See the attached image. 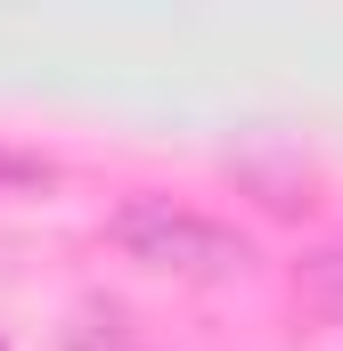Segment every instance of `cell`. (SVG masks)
I'll list each match as a JSON object with an SVG mask.
<instances>
[{"label": "cell", "mask_w": 343, "mask_h": 351, "mask_svg": "<svg viewBox=\"0 0 343 351\" xmlns=\"http://www.w3.org/2000/svg\"><path fill=\"white\" fill-rule=\"evenodd\" d=\"M115 245L147 269H172V278H237L254 262V245L237 229H221V221H204L172 196H131L115 213Z\"/></svg>", "instance_id": "cell-1"}, {"label": "cell", "mask_w": 343, "mask_h": 351, "mask_svg": "<svg viewBox=\"0 0 343 351\" xmlns=\"http://www.w3.org/2000/svg\"><path fill=\"white\" fill-rule=\"evenodd\" d=\"M66 351H139V343H131V327H123V319H98V311H90L82 327L66 335Z\"/></svg>", "instance_id": "cell-2"}, {"label": "cell", "mask_w": 343, "mask_h": 351, "mask_svg": "<svg viewBox=\"0 0 343 351\" xmlns=\"http://www.w3.org/2000/svg\"><path fill=\"white\" fill-rule=\"evenodd\" d=\"M33 188H49V164H41V156L0 147V196H33Z\"/></svg>", "instance_id": "cell-3"}, {"label": "cell", "mask_w": 343, "mask_h": 351, "mask_svg": "<svg viewBox=\"0 0 343 351\" xmlns=\"http://www.w3.org/2000/svg\"><path fill=\"white\" fill-rule=\"evenodd\" d=\"M311 294H319L327 311H343V254H319V262H311Z\"/></svg>", "instance_id": "cell-4"}]
</instances>
